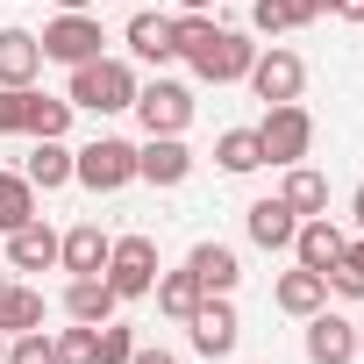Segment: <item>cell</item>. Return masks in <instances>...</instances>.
I'll use <instances>...</instances> for the list:
<instances>
[{"mask_svg":"<svg viewBox=\"0 0 364 364\" xmlns=\"http://www.w3.org/2000/svg\"><path fill=\"white\" fill-rule=\"evenodd\" d=\"M29 107L36 86H0V136H29Z\"/></svg>","mask_w":364,"mask_h":364,"instance_id":"obj_30","label":"cell"},{"mask_svg":"<svg viewBox=\"0 0 364 364\" xmlns=\"http://www.w3.org/2000/svg\"><path fill=\"white\" fill-rule=\"evenodd\" d=\"M186 171H193V150L178 143V136L136 143V178H150V186H186Z\"/></svg>","mask_w":364,"mask_h":364,"instance_id":"obj_10","label":"cell"},{"mask_svg":"<svg viewBox=\"0 0 364 364\" xmlns=\"http://www.w3.org/2000/svg\"><path fill=\"white\" fill-rule=\"evenodd\" d=\"M215 164H222L229 178L257 171V164H264V143H257V129H222V136H215Z\"/></svg>","mask_w":364,"mask_h":364,"instance_id":"obj_24","label":"cell"},{"mask_svg":"<svg viewBox=\"0 0 364 364\" xmlns=\"http://www.w3.org/2000/svg\"><path fill=\"white\" fill-rule=\"evenodd\" d=\"M8 364H58V343H50L43 328H22V336L8 343Z\"/></svg>","mask_w":364,"mask_h":364,"instance_id":"obj_32","label":"cell"},{"mask_svg":"<svg viewBox=\"0 0 364 364\" xmlns=\"http://www.w3.org/2000/svg\"><path fill=\"white\" fill-rule=\"evenodd\" d=\"M243 229H250V243H257V250H293V229H300V215H293V208L272 193V200H250Z\"/></svg>","mask_w":364,"mask_h":364,"instance_id":"obj_15","label":"cell"},{"mask_svg":"<svg viewBox=\"0 0 364 364\" xmlns=\"http://www.w3.org/2000/svg\"><path fill=\"white\" fill-rule=\"evenodd\" d=\"M122 300H143L150 286H157V243L150 236H114L107 243V272H100Z\"/></svg>","mask_w":364,"mask_h":364,"instance_id":"obj_5","label":"cell"},{"mask_svg":"<svg viewBox=\"0 0 364 364\" xmlns=\"http://www.w3.org/2000/svg\"><path fill=\"white\" fill-rule=\"evenodd\" d=\"M107 243H114V236H107L100 222H79V229L58 236V264H65L72 279H93V272H107Z\"/></svg>","mask_w":364,"mask_h":364,"instance_id":"obj_12","label":"cell"},{"mask_svg":"<svg viewBox=\"0 0 364 364\" xmlns=\"http://www.w3.org/2000/svg\"><path fill=\"white\" fill-rule=\"evenodd\" d=\"M129 364H178V357H171V350H143V343H136V357H129Z\"/></svg>","mask_w":364,"mask_h":364,"instance_id":"obj_34","label":"cell"},{"mask_svg":"<svg viewBox=\"0 0 364 364\" xmlns=\"http://www.w3.org/2000/svg\"><path fill=\"white\" fill-rule=\"evenodd\" d=\"M8 264L15 272H50L58 264V229L43 215H29L22 229H8Z\"/></svg>","mask_w":364,"mask_h":364,"instance_id":"obj_14","label":"cell"},{"mask_svg":"<svg viewBox=\"0 0 364 364\" xmlns=\"http://www.w3.org/2000/svg\"><path fill=\"white\" fill-rule=\"evenodd\" d=\"M272 300H279L286 314H300V321H307L314 307H328V279H321V272H307V264H293V272L279 279V293H272Z\"/></svg>","mask_w":364,"mask_h":364,"instance_id":"obj_22","label":"cell"},{"mask_svg":"<svg viewBox=\"0 0 364 364\" xmlns=\"http://www.w3.org/2000/svg\"><path fill=\"white\" fill-rule=\"evenodd\" d=\"M321 8H328V0H321Z\"/></svg>","mask_w":364,"mask_h":364,"instance_id":"obj_41","label":"cell"},{"mask_svg":"<svg viewBox=\"0 0 364 364\" xmlns=\"http://www.w3.org/2000/svg\"><path fill=\"white\" fill-rule=\"evenodd\" d=\"M65 129H72V100L36 93V107H29V136H65Z\"/></svg>","mask_w":364,"mask_h":364,"instance_id":"obj_31","label":"cell"},{"mask_svg":"<svg viewBox=\"0 0 364 364\" xmlns=\"http://www.w3.org/2000/svg\"><path fill=\"white\" fill-rule=\"evenodd\" d=\"M129 50L143 58V65H171L178 58V15H129Z\"/></svg>","mask_w":364,"mask_h":364,"instance_id":"obj_13","label":"cell"},{"mask_svg":"<svg viewBox=\"0 0 364 364\" xmlns=\"http://www.w3.org/2000/svg\"><path fill=\"white\" fill-rule=\"evenodd\" d=\"M43 58H58V65H86V58H100V22L93 15H58V22H43Z\"/></svg>","mask_w":364,"mask_h":364,"instance_id":"obj_9","label":"cell"},{"mask_svg":"<svg viewBox=\"0 0 364 364\" xmlns=\"http://www.w3.org/2000/svg\"><path fill=\"white\" fill-rule=\"evenodd\" d=\"M136 357V328L129 321H100V364H129Z\"/></svg>","mask_w":364,"mask_h":364,"instance_id":"obj_33","label":"cell"},{"mask_svg":"<svg viewBox=\"0 0 364 364\" xmlns=\"http://www.w3.org/2000/svg\"><path fill=\"white\" fill-rule=\"evenodd\" d=\"M186 272L200 279V293H236V279H243V257H236L229 243H193Z\"/></svg>","mask_w":364,"mask_h":364,"instance_id":"obj_17","label":"cell"},{"mask_svg":"<svg viewBox=\"0 0 364 364\" xmlns=\"http://www.w3.org/2000/svg\"><path fill=\"white\" fill-rule=\"evenodd\" d=\"M350 357H357V321L314 307L307 314V364H350Z\"/></svg>","mask_w":364,"mask_h":364,"instance_id":"obj_11","label":"cell"},{"mask_svg":"<svg viewBox=\"0 0 364 364\" xmlns=\"http://www.w3.org/2000/svg\"><path fill=\"white\" fill-rule=\"evenodd\" d=\"M50 343H58V364H100V328H93V321H72V328H58Z\"/></svg>","mask_w":364,"mask_h":364,"instance_id":"obj_28","label":"cell"},{"mask_svg":"<svg viewBox=\"0 0 364 364\" xmlns=\"http://www.w3.org/2000/svg\"><path fill=\"white\" fill-rule=\"evenodd\" d=\"M0 364H8V336H0Z\"/></svg>","mask_w":364,"mask_h":364,"instance_id":"obj_40","label":"cell"},{"mask_svg":"<svg viewBox=\"0 0 364 364\" xmlns=\"http://www.w3.org/2000/svg\"><path fill=\"white\" fill-rule=\"evenodd\" d=\"M22 178H29L36 193H58V186H72V150H65V136H36V150H29Z\"/></svg>","mask_w":364,"mask_h":364,"instance_id":"obj_19","label":"cell"},{"mask_svg":"<svg viewBox=\"0 0 364 364\" xmlns=\"http://www.w3.org/2000/svg\"><path fill=\"white\" fill-rule=\"evenodd\" d=\"M328 8H336L343 22H364V0H328Z\"/></svg>","mask_w":364,"mask_h":364,"instance_id":"obj_35","label":"cell"},{"mask_svg":"<svg viewBox=\"0 0 364 364\" xmlns=\"http://www.w3.org/2000/svg\"><path fill=\"white\" fill-rule=\"evenodd\" d=\"M65 100L86 107V114H122V107H136V72L122 58H86V65H72V93Z\"/></svg>","mask_w":364,"mask_h":364,"instance_id":"obj_2","label":"cell"},{"mask_svg":"<svg viewBox=\"0 0 364 364\" xmlns=\"http://www.w3.org/2000/svg\"><path fill=\"white\" fill-rule=\"evenodd\" d=\"M357 357H364V321H357Z\"/></svg>","mask_w":364,"mask_h":364,"instance_id":"obj_39","label":"cell"},{"mask_svg":"<svg viewBox=\"0 0 364 364\" xmlns=\"http://www.w3.org/2000/svg\"><path fill=\"white\" fill-rule=\"evenodd\" d=\"M50 8H58V15H86V8H93V0H50Z\"/></svg>","mask_w":364,"mask_h":364,"instance_id":"obj_37","label":"cell"},{"mask_svg":"<svg viewBox=\"0 0 364 364\" xmlns=\"http://www.w3.org/2000/svg\"><path fill=\"white\" fill-rule=\"evenodd\" d=\"M136 122H143V136H186L193 93L178 79H150V86H136Z\"/></svg>","mask_w":364,"mask_h":364,"instance_id":"obj_6","label":"cell"},{"mask_svg":"<svg viewBox=\"0 0 364 364\" xmlns=\"http://www.w3.org/2000/svg\"><path fill=\"white\" fill-rule=\"evenodd\" d=\"M178 58H186L208 86H236V79H250L257 43H250L243 29L215 22V15H178Z\"/></svg>","mask_w":364,"mask_h":364,"instance_id":"obj_1","label":"cell"},{"mask_svg":"<svg viewBox=\"0 0 364 364\" xmlns=\"http://www.w3.org/2000/svg\"><path fill=\"white\" fill-rule=\"evenodd\" d=\"M150 293H157V314H171V321H186V314L208 300L193 272H157V286H150Z\"/></svg>","mask_w":364,"mask_h":364,"instance_id":"obj_25","label":"cell"},{"mask_svg":"<svg viewBox=\"0 0 364 364\" xmlns=\"http://www.w3.org/2000/svg\"><path fill=\"white\" fill-rule=\"evenodd\" d=\"M300 86H307V65L293 58V50H257L250 58V93L264 100V107H279V100H300Z\"/></svg>","mask_w":364,"mask_h":364,"instance_id":"obj_7","label":"cell"},{"mask_svg":"<svg viewBox=\"0 0 364 364\" xmlns=\"http://www.w3.org/2000/svg\"><path fill=\"white\" fill-rule=\"evenodd\" d=\"M29 215H36V186H29L22 171H0V236L22 229Z\"/></svg>","mask_w":364,"mask_h":364,"instance_id":"obj_27","label":"cell"},{"mask_svg":"<svg viewBox=\"0 0 364 364\" xmlns=\"http://www.w3.org/2000/svg\"><path fill=\"white\" fill-rule=\"evenodd\" d=\"M178 15H215V0H178Z\"/></svg>","mask_w":364,"mask_h":364,"instance_id":"obj_36","label":"cell"},{"mask_svg":"<svg viewBox=\"0 0 364 364\" xmlns=\"http://www.w3.org/2000/svg\"><path fill=\"white\" fill-rule=\"evenodd\" d=\"M350 215H357V222H364V186H357V200H350Z\"/></svg>","mask_w":364,"mask_h":364,"instance_id":"obj_38","label":"cell"},{"mask_svg":"<svg viewBox=\"0 0 364 364\" xmlns=\"http://www.w3.org/2000/svg\"><path fill=\"white\" fill-rule=\"evenodd\" d=\"M114 307H122V293H114L100 272L65 286V314H72V321H93V328H100V321H114Z\"/></svg>","mask_w":364,"mask_h":364,"instance_id":"obj_20","label":"cell"},{"mask_svg":"<svg viewBox=\"0 0 364 364\" xmlns=\"http://www.w3.org/2000/svg\"><path fill=\"white\" fill-rule=\"evenodd\" d=\"M321 15V0H250V29L257 36H286V29H307Z\"/></svg>","mask_w":364,"mask_h":364,"instance_id":"obj_21","label":"cell"},{"mask_svg":"<svg viewBox=\"0 0 364 364\" xmlns=\"http://www.w3.org/2000/svg\"><path fill=\"white\" fill-rule=\"evenodd\" d=\"M72 178L93 186V193H122L136 178V143L129 136H93L86 150H72Z\"/></svg>","mask_w":364,"mask_h":364,"instance_id":"obj_3","label":"cell"},{"mask_svg":"<svg viewBox=\"0 0 364 364\" xmlns=\"http://www.w3.org/2000/svg\"><path fill=\"white\" fill-rule=\"evenodd\" d=\"M22 328H43V293L0 279V336H22Z\"/></svg>","mask_w":364,"mask_h":364,"instance_id":"obj_23","label":"cell"},{"mask_svg":"<svg viewBox=\"0 0 364 364\" xmlns=\"http://www.w3.org/2000/svg\"><path fill=\"white\" fill-rule=\"evenodd\" d=\"M321 279H328V293H343V300H364V243H343V257H336Z\"/></svg>","mask_w":364,"mask_h":364,"instance_id":"obj_29","label":"cell"},{"mask_svg":"<svg viewBox=\"0 0 364 364\" xmlns=\"http://www.w3.org/2000/svg\"><path fill=\"white\" fill-rule=\"evenodd\" d=\"M279 200H286L293 215H321V208H328V178H321V171H307V164H286Z\"/></svg>","mask_w":364,"mask_h":364,"instance_id":"obj_26","label":"cell"},{"mask_svg":"<svg viewBox=\"0 0 364 364\" xmlns=\"http://www.w3.org/2000/svg\"><path fill=\"white\" fill-rule=\"evenodd\" d=\"M293 257H300L307 272H328V264L343 257V229H336L328 215H300V229H293Z\"/></svg>","mask_w":364,"mask_h":364,"instance_id":"obj_16","label":"cell"},{"mask_svg":"<svg viewBox=\"0 0 364 364\" xmlns=\"http://www.w3.org/2000/svg\"><path fill=\"white\" fill-rule=\"evenodd\" d=\"M257 143H264V164H300V157L314 150V114H307L300 100H279V107H264Z\"/></svg>","mask_w":364,"mask_h":364,"instance_id":"obj_4","label":"cell"},{"mask_svg":"<svg viewBox=\"0 0 364 364\" xmlns=\"http://www.w3.org/2000/svg\"><path fill=\"white\" fill-rule=\"evenodd\" d=\"M43 72V43L29 29H0V86H36Z\"/></svg>","mask_w":364,"mask_h":364,"instance_id":"obj_18","label":"cell"},{"mask_svg":"<svg viewBox=\"0 0 364 364\" xmlns=\"http://www.w3.org/2000/svg\"><path fill=\"white\" fill-rule=\"evenodd\" d=\"M186 328H193V350H200V357H229V350H236V336H243V321H236V300H229V293H208V300L186 314Z\"/></svg>","mask_w":364,"mask_h":364,"instance_id":"obj_8","label":"cell"}]
</instances>
